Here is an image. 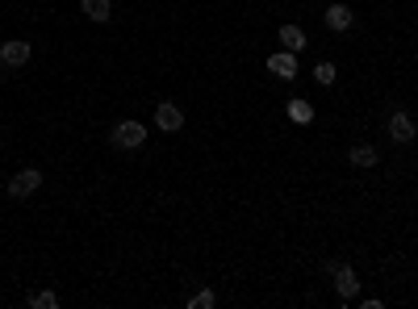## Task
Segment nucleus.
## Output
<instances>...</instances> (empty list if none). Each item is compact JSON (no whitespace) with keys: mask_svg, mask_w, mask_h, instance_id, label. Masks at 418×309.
Instances as JSON below:
<instances>
[{"mask_svg":"<svg viewBox=\"0 0 418 309\" xmlns=\"http://www.w3.org/2000/svg\"><path fill=\"white\" fill-rule=\"evenodd\" d=\"M327 25L331 30H351V9L347 5H331L327 9Z\"/></svg>","mask_w":418,"mask_h":309,"instance_id":"11","label":"nucleus"},{"mask_svg":"<svg viewBox=\"0 0 418 309\" xmlns=\"http://www.w3.org/2000/svg\"><path fill=\"white\" fill-rule=\"evenodd\" d=\"M377 159H381V154H377V146H351V163L355 168H377Z\"/></svg>","mask_w":418,"mask_h":309,"instance_id":"10","label":"nucleus"},{"mask_svg":"<svg viewBox=\"0 0 418 309\" xmlns=\"http://www.w3.org/2000/svg\"><path fill=\"white\" fill-rule=\"evenodd\" d=\"M155 126H160V130H168V134H172V130H180V126H184V113H180V109L172 105V100H164V105L155 109Z\"/></svg>","mask_w":418,"mask_h":309,"instance_id":"6","label":"nucleus"},{"mask_svg":"<svg viewBox=\"0 0 418 309\" xmlns=\"http://www.w3.org/2000/svg\"><path fill=\"white\" fill-rule=\"evenodd\" d=\"M109 146H122V150H138L146 146V130L138 122H118L113 134H109Z\"/></svg>","mask_w":418,"mask_h":309,"instance_id":"1","label":"nucleus"},{"mask_svg":"<svg viewBox=\"0 0 418 309\" xmlns=\"http://www.w3.org/2000/svg\"><path fill=\"white\" fill-rule=\"evenodd\" d=\"M327 268L335 272V288H339V297H343V301L360 293V280H355V272H351L347 264H327Z\"/></svg>","mask_w":418,"mask_h":309,"instance_id":"4","label":"nucleus"},{"mask_svg":"<svg viewBox=\"0 0 418 309\" xmlns=\"http://www.w3.org/2000/svg\"><path fill=\"white\" fill-rule=\"evenodd\" d=\"M414 134H418V126H414V117H410V113H402V109H397V113H389V138H393V142H402V146H406V142H414Z\"/></svg>","mask_w":418,"mask_h":309,"instance_id":"2","label":"nucleus"},{"mask_svg":"<svg viewBox=\"0 0 418 309\" xmlns=\"http://www.w3.org/2000/svg\"><path fill=\"white\" fill-rule=\"evenodd\" d=\"M80 9L88 13V21H96V25H104L113 17V9H109V0H80Z\"/></svg>","mask_w":418,"mask_h":309,"instance_id":"8","label":"nucleus"},{"mask_svg":"<svg viewBox=\"0 0 418 309\" xmlns=\"http://www.w3.org/2000/svg\"><path fill=\"white\" fill-rule=\"evenodd\" d=\"M314 80L331 88V84H335V67H331V63H318V67H314Z\"/></svg>","mask_w":418,"mask_h":309,"instance_id":"15","label":"nucleus"},{"mask_svg":"<svg viewBox=\"0 0 418 309\" xmlns=\"http://www.w3.org/2000/svg\"><path fill=\"white\" fill-rule=\"evenodd\" d=\"M34 188H42V172H38V168H25V172H17V176L9 180V196H17V201L30 196Z\"/></svg>","mask_w":418,"mask_h":309,"instance_id":"3","label":"nucleus"},{"mask_svg":"<svg viewBox=\"0 0 418 309\" xmlns=\"http://www.w3.org/2000/svg\"><path fill=\"white\" fill-rule=\"evenodd\" d=\"M214 305H218V297L209 293V288H205V293H197V297H188V309H214Z\"/></svg>","mask_w":418,"mask_h":309,"instance_id":"14","label":"nucleus"},{"mask_svg":"<svg viewBox=\"0 0 418 309\" xmlns=\"http://www.w3.org/2000/svg\"><path fill=\"white\" fill-rule=\"evenodd\" d=\"M268 71H272V76H280V80H293V76H297V55L280 50V55H272V59H268Z\"/></svg>","mask_w":418,"mask_h":309,"instance_id":"7","label":"nucleus"},{"mask_svg":"<svg viewBox=\"0 0 418 309\" xmlns=\"http://www.w3.org/2000/svg\"><path fill=\"white\" fill-rule=\"evenodd\" d=\"M280 46L289 50V55H297V50H305V34L297 25H280Z\"/></svg>","mask_w":418,"mask_h":309,"instance_id":"9","label":"nucleus"},{"mask_svg":"<svg viewBox=\"0 0 418 309\" xmlns=\"http://www.w3.org/2000/svg\"><path fill=\"white\" fill-rule=\"evenodd\" d=\"M25 59H30V42L13 38V42H5V46H0V63H5V67H21Z\"/></svg>","mask_w":418,"mask_h":309,"instance_id":"5","label":"nucleus"},{"mask_svg":"<svg viewBox=\"0 0 418 309\" xmlns=\"http://www.w3.org/2000/svg\"><path fill=\"white\" fill-rule=\"evenodd\" d=\"M30 305L34 309H59V297L55 293H30Z\"/></svg>","mask_w":418,"mask_h":309,"instance_id":"13","label":"nucleus"},{"mask_svg":"<svg viewBox=\"0 0 418 309\" xmlns=\"http://www.w3.org/2000/svg\"><path fill=\"white\" fill-rule=\"evenodd\" d=\"M289 117H293L297 126H309V122H314V109L305 105V100H289Z\"/></svg>","mask_w":418,"mask_h":309,"instance_id":"12","label":"nucleus"}]
</instances>
